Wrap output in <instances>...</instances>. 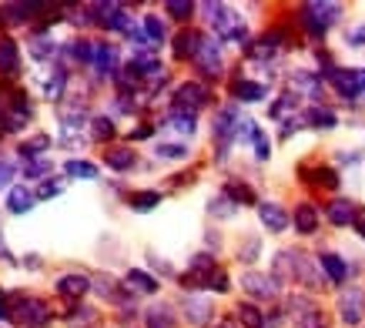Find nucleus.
Returning a JSON list of instances; mask_svg holds the SVG:
<instances>
[{
    "label": "nucleus",
    "mask_w": 365,
    "mask_h": 328,
    "mask_svg": "<svg viewBox=\"0 0 365 328\" xmlns=\"http://www.w3.org/2000/svg\"><path fill=\"white\" fill-rule=\"evenodd\" d=\"M94 67H98L101 74H118V47L114 44H98Z\"/></svg>",
    "instance_id": "obj_22"
},
{
    "label": "nucleus",
    "mask_w": 365,
    "mask_h": 328,
    "mask_svg": "<svg viewBox=\"0 0 365 328\" xmlns=\"http://www.w3.org/2000/svg\"><path fill=\"white\" fill-rule=\"evenodd\" d=\"M295 228H299V235H315L319 231V211H315V205L302 201L299 211H295Z\"/></svg>",
    "instance_id": "obj_18"
},
{
    "label": "nucleus",
    "mask_w": 365,
    "mask_h": 328,
    "mask_svg": "<svg viewBox=\"0 0 365 328\" xmlns=\"http://www.w3.org/2000/svg\"><path fill=\"white\" fill-rule=\"evenodd\" d=\"M104 161H108V168H114V171H131L134 168V151L131 148H111V151L104 154Z\"/></svg>",
    "instance_id": "obj_28"
},
{
    "label": "nucleus",
    "mask_w": 365,
    "mask_h": 328,
    "mask_svg": "<svg viewBox=\"0 0 365 328\" xmlns=\"http://www.w3.org/2000/svg\"><path fill=\"white\" fill-rule=\"evenodd\" d=\"M262 252V245H258V238H252V241H245L242 245V262H255V255Z\"/></svg>",
    "instance_id": "obj_48"
},
{
    "label": "nucleus",
    "mask_w": 365,
    "mask_h": 328,
    "mask_svg": "<svg viewBox=\"0 0 365 328\" xmlns=\"http://www.w3.org/2000/svg\"><path fill=\"white\" fill-rule=\"evenodd\" d=\"M64 51H67L71 57H78L81 64H94L98 44H91V41H71V44H64Z\"/></svg>",
    "instance_id": "obj_30"
},
{
    "label": "nucleus",
    "mask_w": 365,
    "mask_h": 328,
    "mask_svg": "<svg viewBox=\"0 0 365 328\" xmlns=\"http://www.w3.org/2000/svg\"><path fill=\"white\" fill-rule=\"evenodd\" d=\"M211 302L208 298H198V295H188L185 298V318H188L191 325H208L211 322Z\"/></svg>",
    "instance_id": "obj_13"
},
{
    "label": "nucleus",
    "mask_w": 365,
    "mask_h": 328,
    "mask_svg": "<svg viewBox=\"0 0 365 328\" xmlns=\"http://www.w3.org/2000/svg\"><path fill=\"white\" fill-rule=\"evenodd\" d=\"M258 218L268 231H285L288 228V211L278 201H258Z\"/></svg>",
    "instance_id": "obj_11"
},
{
    "label": "nucleus",
    "mask_w": 365,
    "mask_h": 328,
    "mask_svg": "<svg viewBox=\"0 0 365 328\" xmlns=\"http://www.w3.org/2000/svg\"><path fill=\"white\" fill-rule=\"evenodd\" d=\"M47 171H51L47 161H27V178H44Z\"/></svg>",
    "instance_id": "obj_49"
},
{
    "label": "nucleus",
    "mask_w": 365,
    "mask_h": 328,
    "mask_svg": "<svg viewBox=\"0 0 365 328\" xmlns=\"http://www.w3.org/2000/svg\"><path fill=\"white\" fill-rule=\"evenodd\" d=\"M158 158H165V161H181V158H188V148L185 144H175V141H165L155 148Z\"/></svg>",
    "instance_id": "obj_37"
},
{
    "label": "nucleus",
    "mask_w": 365,
    "mask_h": 328,
    "mask_svg": "<svg viewBox=\"0 0 365 328\" xmlns=\"http://www.w3.org/2000/svg\"><path fill=\"white\" fill-rule=\"evenodd\" d=\"M128 37H131V44H134V47H141V51H148V47H155V44H151V37H148V31H144V27H131V31H128Z\"/></svg>",
    "instance_id": "obj_46"
},
{
    "label": "nucleus",
    "mask_w": 365,
    "mask_h": 328,
    "mask_svg": "<svg viewBox=\"0 0 365 328\" xmlns=\"http://www.w3.org/2000/svg\"><path fill=\"white\" fill-rule=\"evenodd\" d=\"M47 144H51V138H44V134H41V138H34V141H24L21 144V154L27 158V161H37V154L44 151Z\"/></svg>",
    "instance_id": "obj_41"
},
{
    "label": "nucleus",
    "mask_w": 365,
    "mask_h": 328,
    "mask_svg": "<svg viewBox=\"0 0 365 328\" xmlns=\"http://www.w3.org/2000/svg\"><path fill=\"white\" fill-rule=\"evenodd\" d=\"M329 81L345 101H355L359 94H365V67H332Z\"/></svg>",
    "instance_id": "obj_4"
},
{
    "label": "nucleus",
    "mask_w": 365,
    "mask_h": 328,
    "mask_svg": "<svg viewBox=\"0 0 365 328\" xmlns=\"http://www.w3.org/2000/svg\"><path fill=\"white\" fill-rule=\"evenodd\" d=\"M64 175L81 178V181H94V178H98V164H91V161H67L64 164Z\"/></svg>",
    "instance_id": "obj_31"
},
{
    "label": "nucleus",
    "mask_w": 365,
    "mask_h": 328,
    "mask_svg": "<svg viewBox=\"0 0 365 328\" xmlns=\"http://www.w3.org/2000/svg\"><path fill=\"white\" fill-rule=\"evenodd\" d=\"M295 104H299V98H295V94H282V98L272 104V111H268V114H272L275 121H288V111L295 108Z\"/></svg>",
    "instance_id": "obj_38"
},
{
    "label": "nucleus",
    "mask_w": 365,
    "mask_h": 328,
    "mask_svg": "<svg viewBox=\"0 0 365 328\" xmlns=\"http://www.w3.org/2000/svg\"><path fill=\"white\" fill-rule=\"evenodd\" d=\"M232 94L238 101H245V104H255V101H265L268 88H265V84H258V81H235Z\"/></svg>",
    "instance_id": "obj_17"
},
{
    "label": "nucleus",
    "mask_w": 365,
    "mask_h": 328,
    "mask_svg": "<svg viewBox=\"0 0 365 328\" xmlns=\"http://www.w3.org/2000/svg\"><path fill=\"white\" fill-rule=\"evenodd\" d=\"M168 14H171L175 21H188L191 14H195V4H185V0H171V4H168Z\"/></svg>",
    "instance_id": "obj_43"
},
{
    "label": "nucleus",
    "mask_w": 365,
    "mask_h": 328,
    "mask_svg": "<svg viewBox=\"0 0 365 328\" xmlns=\"http://www.w3.org/2000/svg\"><path fill=\"white\" fill-rule=\"evenodd\" d=\"M128 288L131 292H138V295H155L158 292V278L155 275H148V272H128Z\"/></svg>",
    "instance_id": "obj_24"
},
{
    "label": "nucleus",
    "mask_w": 365,
    "mask_h": 328,
    "mask_svg": "<svg viewBox=\"0 0 365 328\" xmlns=\"http://www.w3.org/2000/svg\"><path fill=\"white\" fill-rule=\"evenodd\" d=\"M17 175V161L14 158H0V188H7Z\"/></svg>",
    "instance_id": "obj_44"
},
{
    "label": "nucleus",
    "mask_w": 365,
    "mask_h": 328,
    "mask_svg": "<svg viewBox=\"0 0 365 328\" xmlns=\"http://www.w3.org/2000/svg\"><path fill=\"white\" fill-rule=\"evenodd\" d=\"M218 328H235V325H232V322H222V325H218Z\"/></svg>",
    "instance_id": "obj_57"
},
{
    "label": "nucleus",
    "mask_w": 365,
    "mask_h": 328,
    "mask_svg": "<svg viewBox=\"0 0 365 328\" xmlns=\"http://www.w3.org/2000/svg\"><path fill=\"white\" fill-rule=\"evenodd\" d=\"M165 124H168V128H175V131H181V134H195V131H198L195 114H188V111H171Z\"/></svg>",
    "instance_id": "obj_29"
},
{
    "label": "nucleus",
    "mask_w": 365,
    "mask_h": 328,
    "mask_svg": "<svg viewBox=\"0 0 365 328\" xmlns=\"http://www.w3.org/2000/svg\"><path fill=\"white\" fill-rule=\"evenodd\" d=\"M195 64L205 71L208 77H218L222 74V44L215 41V37H205L201 41V51H198V57H195Z\"/></svg>",
    "instance_id": "obj_8"
},
{
    "label": "nucleus",
    "mask_w": 365,
    "mask_h": 328,
    "mask_svg": "<svg viewBox=\"0 0 365 328\" xmlns=\"http://www.w3.org/2000/svg\"><path fill=\"white\" fill-rule=\"evenodd\" d=\"M225 195L232 198L235 205H252L255 201V191L248 185H242V181H228V185H225Z\"/></svg>",
    "instance_id": "obj_33"
},
{
    "label": "nucleus",
    "mask_w": 365,
    "mask_h": 328,
    "mask_svg": "<svg viewBox=\"0 0 365 328\" xmlns=\"http://www.w3.org/2000/svg\"><path fill=\"white\" fill-rule=\"evenodd\" d=\"M208 211H211V215H218V218H232L235 211H238V205H235L228 195H218V198H211Z\"/></svg>",
    "instance_id": "obj_36"
},
{
    "label": "nucleus",
    "mask_w": 365,
    "mask_h": 328,
    "mask_svg": "<svg viewBox=\"0 0 365 328\" xmlns=\"http://www.w3.org/2000/svg\"><path fill=\"white\" fill-rule=\"evenodd\" d=\"M339 315H342L345 325H359L365 318V292L359 285L345 288L342 295H339Z\"/></svg>",
    "instance_id": "obj_5"
},
{
    "label": "nucleus",
    "mask_w": 365,
    "mask_h": 328,
    "mask_svg": "<svg viewBox=\"0 0 365 328\" xmlns=\"http://www.w3.org/2000/svg\"><path fill=\"white\" fill-rule=\"evenodd\" d=\"M339 14H342L339 4H305V7H302V24H305V31L309 34L325 37L329 27L339 21Z\"/></svg>",
    "instance_id": "obj_3"
},
{
    "label": "nucleus",
    "mask_w": 365,
    "mask_h": 328,
    "mask_svg": "<svg viewBox=\"0 0 365 328\" xmlns=\"http://www.w3.org/2000/svg\"><path fill=\"white\" fill-rule=\"evenodd\" d=\"M0 258H11V252H7V245H4V238H0Z\"/></svg>",
    "instance_id": "obj_56"
},
{
    "label": "nucleus",
    "mask_w": 365,
    "mask_h": 328,
    "mask_svg": "<svg viewBox=\"0 0 365 328\" xmlns=\"http://www.w3.org/2000/svg\"><path fill=\"white\" fill-rule=\"evenodd\" d=\"M245 292L255 298H275L278 295V278H272V275H258V272H248L242 278Z\"/></svg>",
    "instance_id": "obj_10"
},
{
    "label": "nucleus",
    "mask_w": 365,
    "mask_h": 328,
    "mask_svg": "<svg viewBox=\"0 0 365 328\" xmlns=\"http://www.w3.org/2000/svg\"><path fill=\"white\" fill-rule=\"evenodd\" d=\"M155 205H161V191H138V195H131L134 211H151Z\"/></svg>",
    "instance_id": "obj_35"
},
{
    "label": "nucleus",
    "mask_w": 365,
    "mask_h": 328,
    "mask_svg": "<svg viewBox=\"0 0 365 328\" xmlns=\"http://www.w3.org/2000/svg\"><path fill=\"white\" fill-rule=\"evenodd\" d=\"M17 67H21V57H17V44L14 41H0V71L4 74H17Z\"/></svg>",
    "instance_id": "obj_27"
},
{
    "label": "nucleus",
    "mask_w": 365,
    "mask_h": 328,
    "mask_svg": "<svg viewBox=\"0 0 365 328\" xmlns=\"http://www.w3.org/2000/svg\"><path fill=\"white\" fill-rule=\"evenodd\" d=\"M14 312H17V322H21V325H27V328H41V325H47V322H51V312H47V305L41 302V298L21 295Z\"/></svg>",
    "instance_id": "obj_6"
},
{
    "label": "nucleus",
    "mask_w": 365,
    "mask_h": 328,
    "mask_svg": "<svg viewBox=\"0 0 365 328\" xmlns=\"http://www.w3.org/2000/svg\"><path fill=\"white\" fill-rule=\"evenodd\" d=\"M91 134H94L98 141H108V138H114V121L111 118H94V121H91Z\"/></svg>",
    "instance_id": "obj_40"
},
{
    "label": "nucleus",
    "mask_w": 365,
    "mask_h": 328,
    "mask_svg": "<svg viewBox=\"0 0 365 328\" xmlns=\"http://www.w3.org/2000/svg\"><path fill=\"white\" fill-rule=\"evenodd\" d=\"M355 228H359V235L365 238V208H359V215H355Z\"/></svg>",
    "instance_id": "obj_53"
},
{
    "label": "nucleus",
    "mask_w": 365,
    "mask_h": 328,
    "mask_svg": "<svg viewBox=\"0 0 365 328\" xmlns=\"http://www.w3.org/2000/svg\"><path fill=\"white\" fill-rule=\"evenodd\" d=\"M325 215H329V221H332V225L345 228V225H355V215H359V208H355L352 201H345V198H335L332 205L325 208Z\"/></svg>",
    "instance_id": "obj_14"
},
{
    "label": "nucleus",
    "mask_w": 365,
    "mask_h": 328,
    "mask_svg": "<svg viewBox=\"0 0 365 328\" xmlns=\"http://www.w3.org/2000/svg\"><path fill=\"white\" fill-rule=\"evenodd\" d=\"M238 322H242L245 328H265V315H262L255 305H248V302L238 305Z\"/></svg>",
    "instance_id": "obj_32"
},
{
    "label": "nucleus",
    "mask_w": 365,
    "mask_h": 328,
    "mask_svg": "<svg viewBox=\"0 0 365 328\" xmlns=\"http://www.w3.org/2000/svg\"><path fill=\"white\" fill-rule=\"evenodd\" d=\"M88 292H91V278H88V275H61V278H57V295L84 298Z\"/></svg>",
    "instance_id": "obj_12"
},
{
    "label": "nucleus",
    "mask_w": 365,
    "mask_h": 328,
    "mask_svg": "<svg viewBox=\"0 0 365 328\" xmlns=\"http://www.w3.org/2000/svg\"><path fill=\"white\" fill-rule=\"evenodd\" d=\"M61 195V185L57 181H44V185L37 188V198H57Z\"/></svg>",
    "instance_id": "obj_51"
},
{
    "label": "nucleus",
    "mask_w": 365,
    "mask_h": 328,
    "mask_svg": "<svg viewBox=\"0 0 365 328\" xmlns=\"http://www.w3.org/2000/svg\"><path fill=\"white\" fill-rule=\"evenodd\" d=\"M151 131H155V128H134L131 138H138V141H141V138H151Z\"/></svg>",
    "instance_id": "obj_54"
},
{
    "label": "nucleus",
    "mask_w": 365,
    "mask_h": 328,
    "mask_svg": "<svg viewBox=\"0 0 365 328\" xmlns=\"http://www.w3.org/2000/svg\"><path fill=\"white\" fill-rule=\"evenodd\" d=\"M7 315H11V308H7V302L0 298V318H7Z\"/></svg>",
    "instance_id": "obj_55"
},
{
    "label": "nucleus",
    "mask_w": 365,
    "mask_h": 328,
    "mask_svg": "<svg viewBox=\"0 0 365 328\" xmlns=\"http://www.w3.org/2000/svg\"><path fill=\"white\" fill-rule=\"evenodd\" d=\"M275 278L282 282H305L309 288H319L322 285V278H319V272L309 265V258L305 255H299V252H282V255H275Z\"/></svg>",
    "instance_id": "obj_2"
},
{
    "label": "nucleus",
    "mask_w": 365,
    "mask_h": 328,
    "mask_svg": "<svg viewBox=\"0 0 365 328\" xmlns=\"http://www.w3.org/2000/svg\"><path fill=\"white\" fill-rule=\"evenodd\" d=\"M345 41H349V47H365V27H352L345 34Z\"/></svg>",
    "instance_id": "obj_50"
},
{
    "label": "nucleus",
    "mask_w": 365,
    "mask_h": 328,
    "mask_svg": "<svg viewBox=\"0 0 365 328\" xmlns=\"http://www.w3.org/2000/svg\"><path fill=\"white\" fill-rule=\"evenodd\" d=\"M201 37L198 31H181L175 37V57H181V61H188V57H198V51H201Z\"/></svg>",
    "instance_id": "obj_16"
},
{
    "label": "nucleus",
    "mask_w": 365,
    "mask_h": 328,
    "mask_svg": "<svg viewBox=\"0 0 365 328\" xmlns=\"http://www.w3.org/2000/svg\"><path fill=\"white\" fill-rule=\"evenodd\" d=\"M201 11L211 14V31H215V41H235V44H245L248 41V27L235 11L222 7V4H201Z\"/></svg>",
    "instance_id": "obj_1"
},
{
    "label": "nucleus",
    "mask_w": 365,
    "mask_h": 328,
    "mask_svg": "<svg viewBox=\"0 0 365 328\" xmlns=\"http://www.w3.org/2000/svg\"><path fill=\"white\" fill-rule=\"evenodd\" d=\"M255 158H258V161H268V154H272V144H268V138L262 131L255 134Z\"/></svg>",
    "instance_id": "obj_45"
},
{
    "label": "nucleus",
    "mask_w": 365,
    "mask_h": 328,
    "mask_svg": "<svg viewBox=\"0 0 365 328\" xmlns=\"http://www.w3.org/2000/svg\"><path fill=\"white\" fill-rule=\"evenodd\" d=\"M34 191L31 188H11V195H7V208H11V215H24V211H31L34 205Z\"/></svg>",
    "instance_id": "obj_25"
},
{
    "label": "nucleus",
    "mask_w": 365,
    "mask_h": 328,
    "mask_svg": "<svg viewBox=\"0 0 365 328\" xmlns=\"http://www.w3.org/2000/svg\"><path fill=\"white\" fill-rule=\"evenodd\" d=\"M292 88L302 91V94H309V98H319L322 94V84H319V77L312 74V71H292Z\"/></svg>",
    "instance_id": "obj_19"
},
{
    "label": "nucleus",
    "mask_w": 365,
    "mask_h": 328,
    "mask_svg": "<svg viewBox=\"0 0 365 328\" xmlns=\"http://www.w3.org/2000/svg\"><path fill=\"white\" fill-rule=\"evenodd\" d=\"M64 84H67V71L64 67H51V77H41V88H44V98L57 101L64 94Z\"/></svg>",
    "instance_id": "obj_20"
},
{
    "label": "nucleus",
    "mask_w": 365,
    "mask_h": 328,
    "mask_svg": "<svg viewBox=\"0 0 365 328\" xmlns=\"http://www.w3.org/2000/svg\"><path fill=\"white\" fill-rule=\"evenodd\" d=\"M305 124L319 128V131H329V128H335V124H339V118H335V111H329V108H322V104H315V108L305 111Z\"/></svg>",
    "instance_id": "obj_21"
},
{
    "label": "nucleus",
    "mask_w": 365,
    "mask_h": 328,
    "mask_svg": "<svg viewBox=\"0 0 365 328\" xmlns=\"http://www.w3.org/2000/svg\"><path fill=\"white\" fill-rule=\"evenodd\" d=\"M131 67H134V74L141 77V81L144 77H155V81L161 77V61H158L155 54H138L131 61Z\"/></svg>",
    "instance_id": "obj_26"
},
{
    "label": "nucleus",
    "mask_w": 365,
    "mask_h": 328,
    "mask_svg": "<svg viewBox=\"0 0 365 328\" xmlns=\"http://www.w3.org/2000/svg\"><path fill=\"white\" fill-rule=\"evenodd\" d=\"M31 54L37 57V61H47V57H54L57 54V44L51 41V37H31Z\"/></svg>",
    "instance_id": "obj_34"
},
{
    "label": "nucleus",
    "mask_w": 365,
    "mask_h": 328,
    "mask_svg": "<svg viewBox=\"0 0 365 328\" xmlns=\"http://www.w3.org/2000/svg\"><path fill=\"white\" fill-rule=\"evenodd\" d=\"M312 181H315V185H322V188H339V175H335L332 168H315V171H312Z\"/></svg>",
    "instance_id": "obj_42"
},
{
    "label": "nucleus",
    "mask_w": 365,
    "mask_h": 328,
    "mask_svg": "<svg viewBox=\"0 0 365 328\" xmlns=\"http://www.w3.org/2000/svg\"><path fill=\"white\" fill-rule=\"evenodd\" d=\"M144 325L148 328H175L178 322H175V312L168 305H155V308L144 312Z\"/></svg>",
    "instance_id": "obj_23"
},
{
    "label": "nucleus",
    "mask_w": 365,
    "mask_h": 328,
    "mask_svg": "<svg viewBox=\"0 0 365 328\" xmlns=\"http://www.w3.org/2000/svg\"><path fill=\"white\" fill-rule=\"evenodd\" d=\"M205 104H208V91L201 88L198 81H188V84H181V88L175 91V111L195 114V111L205 108Z\"/></svg>",
    "instance_id": "obj_7"
},
{
    "label": "nucleus",
    "mask_w": 365,
    "mask_h": 328,
    "mask_svg": "<svg viewBox=\"0 0 365 328\" xmlns=\"http://www.w3.org/2000/svg\"><path fill=\"white\" fill-rule=\"evenodd\" d=\"M208 288H211V292H228V288H232V285H228V275L218 268V272L208 278Z\"/></svg>",
    "instance_id": "obj_47"
},
{
    "label": "nucleus",
    "mask_w": 365,
    "mask_h": 328,
    "mask_svg": "<svg viewBox=\"0 0 365 328\" xmlns=\"http://www.w3.org/2000/svg\"><path fill=\"white\" fill-rule=\"evenodd\" d=\"M265 328H282V312H272V315H265Z\"/></svg>",
    "instance_id": "obj_52"
},
{
    "label": "nucleus",
    "mask_w": 365,
    "mask_h": 328,
    "mask_svg": "<svg viewBox=\"0 0 365 328\" xmlns=\"http://www.w3.org/2000/svg\"><path fill=\"white\" fill-rule=\"evenodd\" d=\"M144 31H148V37H151V44L155 47L165 41V24H161V17H155V14L144 17Z\"/></svg>",
    "instance_id": "obj_39"
},
{
    "label": "nucleus",
    "mask_w": 365,
    "mask_h": 328,
    "mask_svg": "<svg viewBox=\"0 0 365 328\" xmlns=\"http://www.w3.org/2000/svg\"><path fill=\"white\" fill-rule=\"evenodd\" d=\"M319 265H322V272L329 275V282H332V285H342L345 278H349V265H345L335 252H322L319 255Z\"/></svg>",
    "instance_id": "obj_15"
},
{
    "label": "nucleus",
    "mask_w": 365,
    "mask_h": 328,
    "mask_svg": "<svg viewBox=\"0 0 365 328\" xmlns=\"http://www.w3.org/2000/svg\"><path fill=\"white\" fill-rule=\"evenodd\" d=\"M288 308L295 315V328H322V312L312 305L309 298H288Z\"/></svg>",
    "instance_id": "obj_9"
}]
</instances>
